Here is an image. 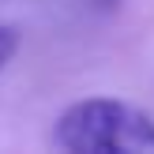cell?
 I'll list each match as a JSON object with an SVG mask.
<instances>
[{
  "instance_id": "6da1fadb",
  "label": "cell",
  "mask_w": 154,
  "mask_h": 154,
  "mask_svg": "<svg viewBox=\"0 0 154 154\" xmlns=\"http://www.w3.org/2000/svg\"><path fill=\"white\" fill-rule=\"evenodd\" d=\"M57 143L72 154H154V120L113 98H87L60 113Z\"/></svg>"
},
{
  "instance_id": "7a4b0ae2",
  "label": "cell",
  "mask_w": 154,
  "mask_h": 154,
  "mask_svg": "<svg viewBox=\"0 0 154 154\" xmlns=\"http://www.w3.org/2000/svg\"><path fill=\"white\" fill-rule=\"evenodd\" d=\"M15 49H19V30H15L11 23H0V72H4L8 60L15 57Z\"/></svg>"
},
{
  "instance_id": "3957f363",
  "label": "cell",
  "mask_w": 154,
  "mask_h": 154,
  "mask_svg": "<svg viewBox=\"0 0 154 154\" xmlns=\"http://www.w3.org/2000/svg\"><path fill=\"white\" fill-rule=\"evenodd\" d=\"M98 4H105V8H113V4H120V0H98Z\"/></svg>"
}]
</instances>
